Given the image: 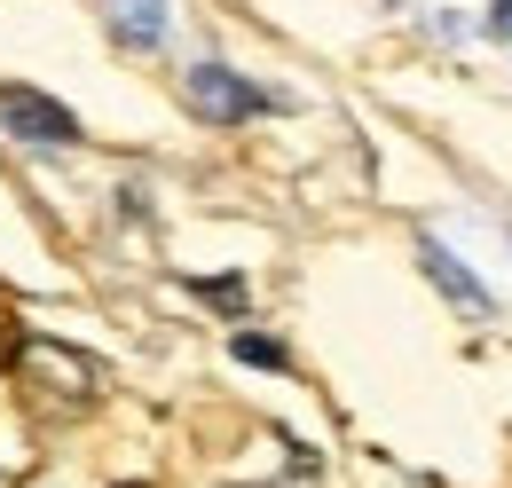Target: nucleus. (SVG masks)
Listing matches in <instances>:
<instances>
[{"mask_svg": "<svg viewBox=\"0 0 512 488\" xmlns=\"http://www.w3.org/2000/svg\"><path fill=\"white\" fill-rule=\"evenodd\" d=\"M0 126L24 142H79V119L56 111V95H40V87H0Z\"/></svg>", "mask_w": 512, "mask_h": 488, "instance_id": "nucleus-1", "label": "nucleus"}, {"mask_svg": "<svg viewBox=\"0 0 512 488\" xmlns=\"http://www.w3.org/2000/svg\"><path fill=\"white\" fill-rule=\"evenodd\" d=\"M190 103L205 111V119H221V126L268 111V95H260L253 79H237V71H221V63H197V71H190Z\"/></svg>", "mask_w": 512, "mask_h": 488, "instance_id": "nucleus-2", "label": "nucleus"}, {"mask_svg": "<svg viewBox=\"0 0 512 488\" xmlns=\"http://www.w3.org/2000/svg\"><path fill=\"white\" fill-rule=\"evenodd\" d=\"M418 260H426V276H434V284H442L449 300L465 307V315H481V307H489V292H481V276H465V268H457V260H449V244H418Z\"/></svg>", "mask_w": 512, "mask_h": 488, "instance_id": "nucleus-3", "label": "nucleus"}, {"mask_svg": "<svg viewBox=\"0 0 512 488\" xmlns=\"http://www.w3.org/2000/svg\"><path fill=\"white\" fill-rule=\"evenodd\" d=\"M111 32L127 48H166V0H111Z\"/></svg>", "mask_w": 512, "mask_h": 488, "instance_id": "nucleus-4", "label": "nucleus"}, {"mask_svg": "<svg viewBox=\"0 0 512 488\" xmlns=\"http://www.w3.org/2000/svg\"><path fill=\"white\" fill-rule=\"evenodd\" d=\"M197 292H205L213 307H229V315H237V307H245V276H205Z\"/></svg>", "mask_w": 512, "mask_h": 488, "instance_id": "nucleus-5", "label": "nucleus"}, {"mask_svg": "<svg viewBox=\"0 0 512 488\" xmlns=\"http://www.w3.org/2000/svg\"><path fill=\"white\" fill-rule=\"evenodd\" d=\"M237 355L253 370H284V347H268V339H237Z\"/></svg>", "mask_w": 512, "mask_h": 488, "instance_id": "nucleus-6", "label": "nucleus"}, {"mask_svg": "<svg viewBox=\"0 0 512 488\" xmlns=\"http://www.w3.org/2000/svg\"><path fill=\"white\" fill-rule=\"evenodd\" d=\"M489 24H497V40H512V0H497V8H489Z\"/></svg>", "mask_w": 512, "mask_h": 488, "instance_id": "nucleus-7", "label": "nucleus"}]
</instances>
